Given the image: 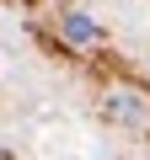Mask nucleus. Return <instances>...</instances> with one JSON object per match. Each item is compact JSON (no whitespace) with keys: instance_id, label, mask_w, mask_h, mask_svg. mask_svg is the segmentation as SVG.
<instances>
[{"instance_id":"1","label":"nucleus","mask_w":150,"mask_h":160,"mask_svg":"<svg viewBox=\"0 0 150 160\" xmlns=\"http://www.w3.org/2000/svg\"><path fill=\"white\" fill-rule=\"evenodd\" d=\"M102 118L118 123V128H145V123H150V102H145L139 91H107Z\"/></svg>"},{"instance_id":"2","label":"nucleus","mask_w":150,"mask_h":160,"mask_svg":"<svg viewBox=\"0 0 150 160\" xmlns=\"http://www.w3.org/2000/svg\"><path fill=\"white\" fill-rule=\"evenodd\" d=\"M59 32H64V43H75V48H91V43L102 38V22H97L91 11H64V16H59Z\"/></svg>"}]
</instances>
